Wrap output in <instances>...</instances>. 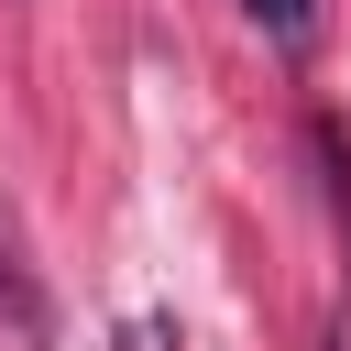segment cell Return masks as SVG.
<instances>
[{"label": "cell", "instance_id": "1", "mask_svg": "<svg viewBox=\"0 0 351 351\" xmlns=\"http://www.w3.org/2000/svg\"><path fill=\"white\" fill-rule=\"evenodd\" d=\"M307 154H318V186H329V219H340V241H351V132H340V121H318V132H307Z\"/></svg>", "mask_w": 351, "mask_h": 351}, {"label": "cell", "instance_id": "2", "mask_svg": "<svg viewBox=\"0 0 351 351\" xmlns=\"http://www.w3.org/2000/svg\"><path fill=\"white\" fill-rule=\"evenodd\" d=\"M241 11H252V33H263V44H285V55H296V44H318V0H241Z\"/></svg>", "mask_w": 351, "mask_h": 351}]
</instances>
